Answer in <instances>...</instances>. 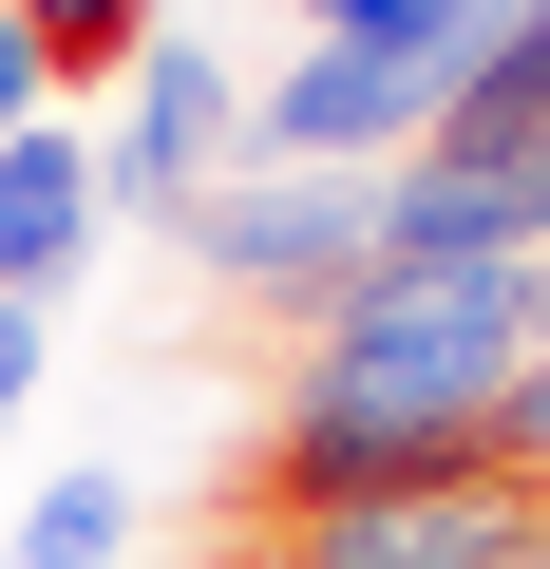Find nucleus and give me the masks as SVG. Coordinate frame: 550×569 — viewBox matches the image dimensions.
Segmentation results:
<instances>
[{
	"instance_id": "1",
	"label": "nucleus",
	"mask_w": 550,
	"mask_h": 569,
	"mask_svg": "<svg viewBox=\"0 0 550 569\" xmlns=\"http://www.w3.org/2000/svg\"><path fill=\"white\" fill-rule=\"evenodd\" d=\"M531 361V266H361L286 342V399H512Z\"/></svg>"
},
{
	"instance_id": "2",
	"label": "nucleus",
	"mask_w": 550,
	"mask_h": 569,
	"mask_svg": "<svg viewBox=\"0 0 550 569\" xmlns=\"http://www.w3.org/2000/svg\"><path fill=\"white\" fill-rule=\"evenodd\" d=\"M171 228H190V266H209V305H247V323L304 342L342 284L380 266V171H266V152H247V171H209Z\"/></svg>"
},
{
	"instance_id": "3",
	"label": "nucleus",
	"mask_w": 550,
	"mask_h": 569,
	"mask_svg": "<svg viewBox=\"0 0 550 569\" xmlns=\"http://www.w3.org/2000/svg\"><path fill=\"white\" fill-rule=\"evenodd\" d=\"M380 266H550V152H399L380 171Z\"/></svg>"
},
{
	"instance_id": "4",
	"label": "nucleus",
	"mask_w": 550,
	"mask_h": 569,
	"mask_svg": "<svg viewBox=\"0 0 550 569\" xmlns=\"http://www.w3.org/2000/svg\"><path fill=\"white\" fill-rule=\"evenodd\" d=\"M228 152H247V96H228V58H209V39H152V77H133V133L96 152V209H152V228H171V209H190Z\"/></svg>"
},
{
	"instance_id": "5",
	"label": "nucleus",
	"mask_w": 550,
	"mask_h": 569,
	"mask_svg": "<svg viewBox=\"0 0 550 569\" xmlns=\"http://www.w3.org/2000/svg\"><path fill=\"white\" fill-rule=\"evenodd\" d=\"M77 266H96V152L39 114V133H0V305H58Z\"/></svg>"
},
{
	"instance_id": "6",
	"label": "nucleus",
	"mask_w": 550,
	"mask_h": 569,
	"mask_svg": "<svg viewBox=\"0 0 550 569\" xmlns=\"http://www.w3.org/2000/svg\"><path fill=\"white\" fill-rule=\"evenodd\" d=\"M437 152H550V0H512V20H493V58L456 77Z\"/></svg>"
},
{
	"instance_id": "7",
	"label": "nucleus",
	"mask_w": 550,
	"mask_h": 569,
	"mask_svg": "<svg viewBox=\"0 0 550 569\" xmlns=\"http://www.w3.org/2000/svg\"><path fill=\"white\" fill-rule=\"evenodd\" d=\"M0 20L39 39V77H58V96H114V77H152L171 0H0Z\"/></svg>"
},
{
	"instance_id": "8",
	"label": "nucleus",
	"mask_w": 550,
	"mask_h": 569,
	"mask_svg": "<svg viewBox=\"0 0 550 569\" xmlns=\"http://www.w3.org/2000/svg\"><path fill=\"white\" fill-rule=\"evenodd\" d=\"M0 569H133V475H58L20 531H0Z\"/></svg>"
},
{
	"instance_id": "9",
	"label": "nucleus",
	"mask_w": 550,
	"mask_h": 569,
	"mask_svg": "<svg viewBox=\"0 0 550 569\" xmlns=\"http://www.w3.org/2000/svg\"><path fill=\"white\" fill-rule=\"evenodd\" d=\"M493 475H512V493H550V342H531V361H512V399H493Z\"/></svg>"
},
{
	"instance_id": "10",
	"label": "nucleus",
	"mask_w": 550,
	"mask_h": 569,
	"mask_svg": "<svg viewBox=\"0 0 550 569\" xmlns=\"http://www.w3.org/2000/svg\"><path fill=\"white\" fill-rule=\"evenodd\" d=\"M323 39H437V20H474V0H304Z\"/></svg>"
},
{
	"instance_id": "11",
	"label": "nucleus",
	"mask_w": 550,
	"mask_h": 569,
	"mask_svg": "<svg viewBox=\"0 0 550 569\" xmlns=\"http://www.w3.org/2000/svg\"><path fill=\"white\" fill-rule=\"evenodd\" d=\"M39 323L58 305H0V437H20V399H39Z\"/></svg>"
},
{
	"instance_id": "12",
	"label": "nucleus",
	"mask_w": 550,
	"mask_h": 569,
	"mask_svg": "<svg viewBox=\"0 0 550 569\" xmlns=\"http://www.w3.org/2000/svg\"><path fill=\"white\" fill-rule=\"evenodd\" d=\"M39 114H58V77H39V39H20V20H0V133H39Z\"/></svg>"
},
{
	"instance_id": "13",
	"label": "nucleus",
	"mask_w": 550,
	"mask_h": 569,
	"mask_svg": "<svg viewBox=\"0 0 550 569\" xmlns=\"http://www.w3.org/2000/svg\"><path fill=\"white\" fill-rule=\"evenodd\" d=\"M531 342H550V266H531Z\"/></svg>"
}]
</instances>
